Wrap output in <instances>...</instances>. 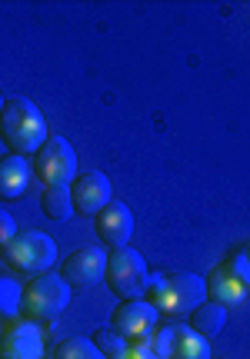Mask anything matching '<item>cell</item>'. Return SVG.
<instances>
[{
  "label": "cell",
  "instance_id": "1",
  "mask_svg": "<svg viewBox=\"0 0 250 359\" xmlns=\"http://www.w3.org/2000/svg\"><path fill=\"white\" fill-rule=\"evenodd\" d=\"M47 116L34 100L27 97H11L4 100L0 110V140L7 143V150L17 156H34L47 143Z\"/></svg>",
  "mask_w": 250,
  "mask_h": 359
},
{
  "label": "cell",
  "instance_id": "2",
  "mask_svg": "<svg viewBox=\"0 0 250 359\" xmlns=\"http://www.w3.org/2000/svg\"><path fill=\"white\" fill-rule=\"evenodd\" d=\"M144 299L157 313H167L173 320H184V316H190L207 299L204 276H194V273H157L147 283Z\"/></svg>",
  "mask_w": 250,
  "mask_h": 359
},
{
  "label": "cell",
  "instance_id": "3",
  "mask_svg": "<svg viewBox=\"0 0 250 359\" xmlns=\"http://www.w3.org/2000/svg\"><path fill=\"white\" fill-rule=\"evenodd\" d=\"M0 257L11 273L44 276L57 263V243L40 230H17V236H11V243L0 246Z\"/></svg>",
  "mask_w": 250,
  "mask_h": 359
},
{
  "label": "cell",
  "instance_id": "4",
  "mask_svg": "<svg viewBox=\"0 0 250 359\" xmlns=\"http://www.w3.org/2000/svg\"><path fill=\"white\" fill-rule=\"evenodd\" d=\"M70 306V286L60 280V273H44L24 286L20 313L34 323H51Z\"/></svg>",
  "mask_w": 250,
  "mask_h": 359
},
{
  "label": "cell",
  "instance_id": "5",
  "mask_svg": "<svg viewBox=\"0 0 250 359\" xmlns=\"http://www.w3.org/2000/svg\"><path fill=\"white\" fill-rule=\"evenodd\" d=\"M104 280L117 299H144V290H147V283H150V266H147L144 253L124 246V250L107 253Z\"/></svg>",
  "mask_w": 250,
  "mask_h": 359
},
{
  "label": "cell",
  "instance_id": "6",
  "mask_svg": "<svg viewBox=\"0 0 250 359\" xmlns=\"http://www.w3.org/2000/svg\"><path fill=\"white\" fill-rule=\"evenodd\" d=\"M204 293L211 303L217 306H240L247 303V293H250V266H247V257L244 253H234V257L213 266L211 276H204Z\"/></svg>",
  "mask_w": 250,
  "mask_h": 359
},
{
  "label": "cell",
  "instance_id": "7",
  "mask_svg": "<svg viewBox=\"0 0 250 359\" xmlns=\"http://www.w3.org/2000/svg\"><path fill=\"white\" fill-rule=\"evenodd\" d=\"M160 359H211V339L194 333L187 323H167L144 339Z\"/></svg>",
  "mask_w": 250,
  "mask_h": 359
},
{
  "label": "cell",
  "instance_id": "8",
  "mask_svg": "<svg viewBox=\"0 0 250 359\" xmlns=\"http://www.w3.org/2000/svg\"><path fill=\"white\" fill-rule=\"evenodd\" d=\"M37 180L44 187H70L77 177V154L70 140L64 137H47V143L40 147L37 154Z\"/></svg>",
  "mask_w": 250,
  "mask_h": 359
},
{
  "label": "cell",
  "instance_id": "9",
  "mask_svg": "<svg viewBox=\"0 0 250 359\" xmlns=\"http://www.w3.org/2000/svg\"><path fill=\"white\" fill-rule=\"evenodd\" d=\"M157 320L160 313L147 299H124L117 309H114V333H120L127 343H144L147 336L157 330Z\"/></svg>",
  "mask_w": 250,
  "mask_h": 359
},
{
  "label": "cell",
  "instance_id": "10",
  "mask_svg": "<svg viewBox=\"0 0 250 359\" xmlns=\"http://www.w3.org/2000/svg\"><path fill=\"white\" fill-rule=\"evenodd\" d=\"M67 190H70L74 213H80V217H97V213L114 200L110 180H107V173H100V170H91V173L74 177V183H70Z\"/></svg>",
  "mask_w": 250,
  "mask_h": 359
},
{
  "label": "cell",
  "instance_id": "11",
  "mask_svg": "<svg viewBox=\"0 0 250 359\" xmlns=\"http://www.w3.org/2000/svg\"><path fill=\"white\" fill-rule=\"evenodd\" d=\"M104 269H107V253L100 246H80L74 250L70 257L64 259V269H60V280L74 290V286H93V283L104 280Z\"/></svg>",
  "mask_w": 250,
  "mask_h": 359
},
{
  "label": "cell",
  "instance_id": "12",
  "mask_svg": "<svg viewBox=\"0 0 250 359\" xmlns=\"http://www.w3.org/2000/svg\"><path fill=\"white\" fill-rule=\"evenodd\" d=\"M0 359H44L40 323L17 320L0 333Z\"/></svg>",
  "mask_w": 250,
  "mask_h": 359
},
{
  "label": "cell",
  "instance_id": "13",
  "mask_svg": "<svg viewBox=\"0 0 250 359\" xmlns=\"http://www.w3.org/2000/svg\"><path fill=\"white\" fill-rule=\"evenodd\" d=\"M93 219H97V236H100V243H107L110 250H124V246L131 243L133 213L124 200H110Z\"/></svg>",
  "mask_w": 250,
  "mask_h": 359
},
{
  "label": "cell",
  "instance_id": "14",
  "mask_svg": "<svg viewBox=\"0 0 250 359\" xmlns=\"http://www.w3.org/2000/svg\"><path fill=\"white\" fill-rule=\"evenodd\" d=\"M30 160L27 156H17V154H7L0 156V200H17L24 196L27 183H30Z\"/></svg>",
  "mask_w": 250,
  "mask_h": 359
},
{
  "label": "cell",
  "instance_id": "15",
  "mask_svg": "<svg viewBox=\"0 0 250 359\" xmlns=\"http://www.w3.org/2000/svg\"><path fill=\"white\" fill-rule=\"evenodd\" d=\"M194 333H200L204 339H213V336L224 333L227 326V309L217 306V303H200L194 313H190V323H187Z\"/></svg>",
  "mask_w": 250,
  "mask_h": 359
},
{
  "label": "cell",
  "instance_id": "16",
  "mask_svg": "<svg viewBox=\"0 0 250 359\" xmlns=\"http://www.w3.org/2000/svg\"><path fill=\"white\" fill-rule=\"evenodd\" d=\"M40 210L47 219H57V223H67L74 217V203H70V190L67 187H44L40 193Z\"/></svg>",
  "mask_w": 250,
  "mask_h": 359
},
{
  "label": "cell",
  "instance_id": "17",
  "mask_svg": "<svg viewBox=\"0 0 250 359\" xmlns=\"http://www.w3.org/2000/svg\"><path fill=\"white\" fill-rule=\"evenodd\" d=\"M24 286L13 280V273H0V320H13L20 313Z\"/></svg>",
  "mask_w": 250,
  "mask_h": 359
},
{
  "label": "cell",
  "instance_id": "18",
  "mask_svg": "<svg viewBox=\"0 0 250 359\" xmlns=\"http://www.w3.org/2000/svg\"><path fill=\"white\" fill-rule=\"evenodd\" d=\"M53 359H104V356L87 336H67L64 343L53 349Z\"/></svg>",
  "mask_w": 250,
  "mask_h": 359
},
{
  "label": "cell",
  "instance_id": "19",
  "mask_svg": "<svg viewBox=\"0 0 250 359\" xmlns=\"http://www.w3.org/2000/svg\"><path fill=\"white\" fill-rule=\"evenodd\" d=\"M91 343L100 349V356H104V359L117 356V353H124V349H127V339H124L120 333H114V330H97V333L91 336Z\"/></svg>",
  "mask_w": 250,
  "mask_h": 359
},
{
  "label": "cell",
  "instance_id": "20",
  "mask_svg": "<svg viewBox=\"0 0 250 359\" xmlns=\"http://www.w3.org/2000/svg\"><path fill=\"white\" fill-rule=\"evenodd\" d=\"M110 359H160V356L147 343H127L124 353H117V356H110Z\"/></svg>",
  "mask_w": 250,
  "mask_h": 359
},
{
  "label": "cell",
  "instance_id": "21",
  "mask_svg": "<svg viewBox=\"0 0 250 359\" xmlns=\"http://www.w3.org/2000/svg\"><path fill=\"white\" fill-rule=\"evenodd\" d=\"M11 236H17V219L11 217V210L0 206V246L11 243Z\"/></svg>",
  "mask_w": 250,
  "mask_h": 359
},
{
  "label": "cell",
  "instance_id": "22",
  "mask_svg": "<svg viewBox=\"0 0 250 359\" xmlns=\"http://www.w3.org/2000/svg\"><path fill=\"white\" fill-rule=\"evenodd\" d=\"M0 110H4V93H0Z\"/></svg>",
  "mask_w": 250,
  "mask_h": 359
}]
</instances>
